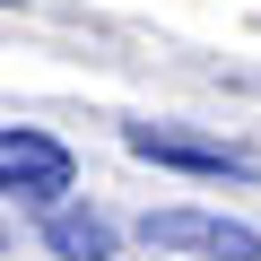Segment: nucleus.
I'll return each mask as SVG.
<instances>
[{"instance_id": "obj_1", "label": "nucleus", "mask_w": 261, "mask_h": 261, "mask_svg": "<svg viewBox=\"0 0 261 261\" xmlns=\"http://www.w3.org/2000/svg\"><path fill=\"white\" fill-rule=\"evenodd\" d=\"M79 183V157L35 122H0V192L27 200V209H53L61 192Z\"/></svg>"}, {"instance_id": "obj_3", "label": "nucleus", "mask_w": 261, "mask_h": 261, "mask_svg": "<svg viewBox=\"0 0 261 261\" xmlns=\"http://www.w3.org/2000/svg\"><path fill=\"white\" fill-rule=\"evenodd\" d=\"M122 148L130 157H148V166H174V174H252L235 148H218V140H192V130H174V122H122Z\"/></svg>"}, {"instance_id": "obj_2", "label": "nucleus", "mask_w": 261, "mask_h": 261, "mask_svg": "<svg viewBox=\"0 0 261 261\" xmlns=\"http://www.w3.org/2000/svg\"><path fill=\"white\" fill-rule=\"evenodd\" d=\"M140 235L157 252H200V261H261V235L244 218H209V209H148Z\"/></svg>"}, {"instance_id": "obj_4", "label": "nucleus", "mask_w": 261, "mask_h": 261, "mask_svg": "<svg viewBox=\"0 0 261 261\" xmlns=\"http://www.w3.org/2000/svg\"><path fill=\"white\" fill-rule=\"evenodd\" d=\"M44 244L61 252V261H113V244H122V226L105 218V209H44Z\"/></svg>"}]
</instances>
